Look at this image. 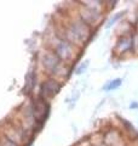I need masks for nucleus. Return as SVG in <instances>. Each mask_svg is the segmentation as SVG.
Segmentation results:
<instances>
[{
  "mask_svg": "<svg viewBox=\"0 0 138 146\" xmlns=\"http://www.w3.org/2000/svg\"><path fill=\"white\" fill-rule=\"evenodd\" d=\"M86 67H87V62H85V65H81L79 68H78V70H76V74H81V72L85 71Z\"/></svg>",
  "mask_w": 138,
  "mask_h": 146,
  "instance_id": "nucleus-11",
  "label": "nucleus"
},
{
  "mask_svg": "<svg viewBox=\"0 0 138 146\" xmlns=\"http://www.w3.org/2000/svg\"><path fill=\"white\" fill-rule=\"evenodd\" d=\"M69 33L72 34V36L75 40H86V38L89 36L90 29H89V27H87L86 22L78 21L72 25L70 29H69Z\"/></svg>",
  "mask_w": 138,
  "mask_h": 146,
  "instance_id": "nucleus-1",
  "label": "nucleus"
},
{
  "mask_svg": "<svg viewBox=\"0 0 138 146\" xmlns=\"http://www.w3.org/2000/svg\"><path fill=\"white\" fill-rule=\"evenodd\" d=\"M59 89H61V85L58 82H56L55 79H49L44 82L43 86H41V94L45 98H52L58 93Z\"/></svg>",
  "mask_w": 138,
  "mask_h": 146,
  "instance_id": "nucleus-2",
  "label": "nucleus"
},
{
  "mask_svg": "<svg viewBox=\"0 0 138 146\" xmlns=\"http://www.w3.org/2000/svg\"><path fill=\"white\" fill-rule=\"evenodd\" d=\"M43 62H44V67L51 72H56L57 68L61 66V58L57 56L56 52L46 54L44 56Z\"/></svg>",
  "mask_w": 138,
  "mask_h": 146,
  "instance_id": "nucleus-4",
  "label": "nucleus"
},
{
  "mask_svg": "<svg viewBox=\"0 0 138 146\" xmlns=\"http://www.w3.org/2000/svg\"><path fill=\"white\" fill-rule=\"evenodd\" d=\"M56 54L57 56L61 58H64V60H67L72 56L73 54V49H72V45L69 44L68 42H64V40H61V42L58 43L57 48H56Z\"/></svg>",
  "mask_w": 138,
  "mask_h": 146,
  "instance_id": "nucleus-5",
  "label": "nucleus"
},
{
  "mask_svg": "<svg viewBox=\"0 0 138 146\" xmlns=\"http://www.w3.org/2000/svg\"><path fill=\"white\" fill-rule=\"evenodd\" d=\"M47 111H49V107L45 104V100L41 98L36 99L34 101V107H33V113H34L35 119H38L39 122H43L45 119L46 115H47Z\"/></svg>",
  "mask_w": 138,
  "mask_h": 146,
  "instance_id": "nucleus-3",
  "label": "nucleus"
},
{
  "mask_svg": "<svg viewBox=\"0 0 138 146\" xmlns=\"http://www.w3.org/2000/svg\"><path fill=\"white\" fill-rule=\"evenodd\" d=\"M120 85H121V79H114V80H112V82H109L107 85H104L103 89H104L105 91H109V90H113V89L119 88Z\"/></svg>",
  "mask_w": 138,
  "mask_h": 146,
  "instance_id": "nucleus-8",
  "label": "nucleus"
},
{
  "mask_svg": "<svg viewBox=\"0 0 138 146\" xmlns=\"http://www.w3.org/2000/svg\"><path fill=\"white\" fill-rule=\"evenodd\" d=\"M34 82H35V76L33 72H29L26 77V90L27 91H30L34 86Z\"/></svg>",
  "mask_w": 138,
  "mask_h": 146,
  "instance_id": "nucleus-7",
  "label": "nucleus"
},
{
  "mask_svg": "<svg viewBox=\"0 0 138 146\" xmlns=\"http://www.w3.org/2000/svg\"><path fill=\"white\" fill-rule=\"evenodd\" d=\"M131 45H132V38L131 36H124L118 44V50L120 52H125L131 48Z\"/></svg>",
  "mask_w": 138,
  "mask_h": 146,
  "instance_id": "nucleus-6",
  "label": "nucleus"
},
{
  "mask_svg": "<svg viewBox=\"0 0 138 146\" xmlns=\"http://www.w3.org/2000/svg\"><path fill=\"white\" fill-rule=\"evenodd\" d=\"M0 146H17L12 140L7 139V138H4L0 140Z\"/></svg>",
  "mask_w": 138,
  "mask_h": 146,
  "instance_id": "nucleus-9",
  "label": "nucleus"
},
{
  "mask_svg": "<svg viewBox=\"0 0 138 146\" xmlns=\"http://www.w3.org/2000/svg\"><path fill=\"white\" fill-rule=\"evenodd\" d=\"M120 16H121V13H118V15H115V17H114V18H112V20H110V21L108 22V25H107V27H110V26H112V25H114V23H115V22H116V21L119 20V18H120Z\"/></svg>",
  "mask_w": 138,
  "mask_h": 146,
  "instance_id": "nucleus-10",
  "label": "nucleus"
}]
</instances>
